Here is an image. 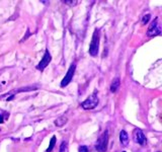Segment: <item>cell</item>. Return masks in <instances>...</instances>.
Listing matches in <instances>:
<instances>
[{"instance_id":"16","label":"cell","mask_w":162,"mask_h":152,"mask_svg":"<svg viewBox=\"0 0 162 152\" xmlns=\"http://www.w3.org/2000/svg\"><path fill=\"white\" fill-rule=\"evenodd\" d=\"M1 123H3V116L0 114V124H1Z\"/></svg>"},{"instance_id":"15","label":"cell","mask_w":162,"mask_h":152,"mask_svg":"<svg viewBox=\"0 0 162 152\" xmlns=\"http://www.w3.org/2000/svg\"><path fill=\"white\" fill-rule=\"evenodd\" d=\"M64 2H65V3H73V5H74V3H77V1H67V0L64 1Z\"/></svg>"},{"instance_id":"13","label":"cell","mask_w":162,"mask_h":152,"mask_svg":"<svg viewBox=\"0 0 162 152\" xmlns=\"http://www.w3.org/2000/svg\"><path fill=\"white\" fill-rule=\"evenodd\" d=\"M150 17H151V15H150V14L145 15V16L143 17V19H142V23H143V24H146V23H148V21H149Z\"/></svg>"},{"instance_id":"1","label":"cell","mask_w":162,"mask_h":152,"mask_svg":"<svg viewBox=\"0 0 162 152\" xmlns=\"http://www.w3.org/2000/svg\"><path fill=\"white\" fill-rule=\"evenodd\" d=\"M98 48H99V31L98 30H95L93 32L90 46H89V54L92 57H95L98 53Z\"/></svg>"},{"instance_id":"3","label":"cell","mask_w":162,"mask_h":152,"mask_svg":"<svg viewBox=\"0 0 162 152\" xmlns=\"http://www.w3.org/2000/svg\"><path fill=\"white\" fill-rule=\"evenodd\" d=\"M98 105V97L96 95V93H92L89 97L85 99L84 101L81 104V106L84 110H92L95 106Z\"/></svg>"},{"instance_id":"4","label":"cell","mask_w":162,"mask_h":152,"mask_svg":"<svg viewBox=\"0 0 162 152\" xmlns=\"http://www.w3.org/2000/svg\"><path fill=\"white\" fill-rule=\"evenodd\" d=\"M160 34H161V28L158 24V18L156 17L154 21H152L151 24H150L148 31H147V35L149 37H155V36H158Z\"/></svg>"},{"instance_id":"18","label":"cell","mask_w":162,"mask_h":152,"mask_svg":"<svg viewBox=\"0 0 162 152\" xmlns=\"http://www.w3.org/2000/svg\"><path fill=\"white\" fill-rule=\"evenodd\" d=\"M123 152H126V151H123Z\"/></svg>"},{"instance_id":"6","label":"cell","mask_w":162,"mask_h":152,"mask_svg":"<svg viewBox=\"0 0 162 152\" xmlns=\"http://www.w3.org/2000/svg\"><path fill=\"white\" fill-rule=\"evenodd\" d=\"M75 69H76V65L75 64H72L70 66L67 74L65 75V77L63 78V80L61 81V87H65V86H67L71 82V80H72V78L74 76V73H75Z\"/></svg>"},{"instance_id":"8","label":"cell","mask_w":162,"mask_h":152,"mask_svg":"<svg viewBox=\"0 0 162 152\" xmlns=\"http://www.w3.org/2000/svg\"><path fill=\"white\" fill-rule=\"evenodd\" d=\"M120 141L123 146H127L129 144V135L125 130H122L120 133Z\"/></svg>"},{"instance_id":"14","label":"cell","mask_w":162,"mask_h":152,"mask_svg":"<svg viewBox=\"0 0 162 152\" xmlns=\"http://www.w3.org/2000/svg\"><path fill=\"white\" fill-rule=\"evenodd\" d=\"M79 152H88V148L86 146H80Z\"/></svg>"},{"instance_id":"19","label":"cell","mask_w":162,"mask_h":152,"mask_svg":"<svg viewBox=\"0 0 162 152\" xmlns=\"http://www.w3.org/2000/svg\"><path fill=\"white\" fill-rule=\"evenodd\" d=\"M158 152H160V151H158Z\"/></svg>"},{"instance_id":"9","label":"cell","mask_w":162,"mask_h":152,"mask_svg":"<svg viewBox=\"0 0 162 152\" xmlns=\"http://www.w3.org/2000/svg\"><path fill=\"white\" fill-rule=\"evenodd\" d=\"M120 85H121V82H120V78L116 77L113 80V82L110 84V91L111 92H116L118 89L120 88Z\"/></svg>"},{"instance_id":"5","label":"cell","mask_w":162,"mask_h":152,"mask_svg":"<svg viewBox=\"0 0 162 152\" xmlns=\"http://www.w3.org/2000/svg\"><path fill=\"white\" fill-rule=\"evenodd\" d=\"M133 139L136 143L142 145V146L146 144V136L144 135L143 131L139 128H136L133 131Z\"/></svg>"},{"instance_id":"10","label":"cell","mask_w":162,"mask_h":152,"mask_svg":"<svg viewBox=\"0 0 162 152\" xmlns=\"http://www.w3.org/2000/svg\"><path fill=\"white\" fill-rule=\"evenodd\" d=\"M68 121V119L65 117V116H62V117H59V118H57V120L55 121V125L57 126V127H62V126H64L66 123Z\"/></svg>"},{"instance_id":"17","label":"cell","mask_w":162,"mask_h":152,"mask_svg":"<svg viewBox=\"0 0 162 152\" xmlns=\"http://www.w3.org/2000/svg\"><path fill=\"white\" fill-rule=\"evenodd\" d=\"M14 97V95H12V96H10V97H8L7 99V101H9V100H11V99Z\"/></svg>"},{"instance_id":"7","label":"cell","mask_w":162,"mask_h":152,"mask_svg":"<svg viewBox=\"0 0 162 152\" xmlns=\"http://www.w3.org/2000/svg\"><path fill=\"white\" fill-rule=\"evenodd\" d=\"M51 60H52V57H51V54L49 53V51L47 50L46 53H45V55H44V57H43V59L41 60V62L39 63V65L37 66V69L38 70H44V69L46 68L47 66L49 65V63L51 62Z\"/></svg>"},{"instance_id":"11","label":"cell","mask_w":162,"mask_h":152,"mask_svg":"<svg viewBox=\"0 0 162 152\" xmlns=\"http://www.w3.org/2000/svg\"><path fill=\"white\" fill-rule=\"evenodd\" d=\"M55 144H56V136H53L52 137V139H51V141H50V145H49V147H48V149H47V152L52 151L53 148L55 147Z\"/></svg>"},{"instance_id":"12","label":"cell","mask_w":162,"mask_h":152,"mask_svg":"<svg viewBox=\"0 0 162 152\" xmlns=\"http://www.w3.org/2000/svg\"><path fill=\"white\" fill-rule=\"evenodd\" d=\"M67 145H68L67 142L64 141L61 144V146H60V152H66V150H67Z\"/></svg>"},{"instance_id":"2","label":"cell","mask_w":162,"mask_h":152,"mask_svg":"<svg viewBox=\"0 0 162 152\" xmlns=\"http://www.w3.org/2000/svg\"><path fill=\"white\" fill-rule=\"evenodd\" d=\"M108 132L105 130L101 136L97 139V142L95 144V149L98 152H105L108 149Z\"/></svg>"}]
</instances>
